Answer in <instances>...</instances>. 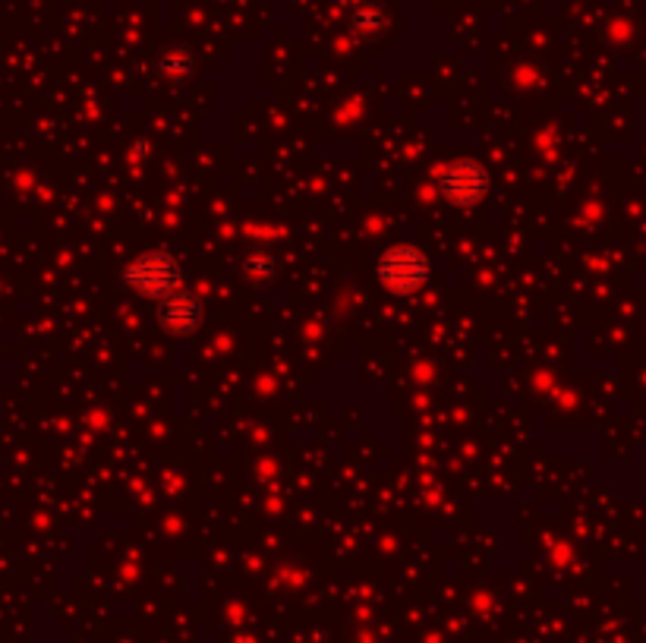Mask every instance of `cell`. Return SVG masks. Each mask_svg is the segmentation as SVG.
<instances>
[{"label":"cell","mask_w":646,"mask_h":643,"mask_svg":"<svg viewBox=\"0 0 646 643\" xmlns=\"http://www.w3.org/2000/svg\"><path fill=\"white\" fill-rule=\"evenodd\" d=\"M375 281L394 297H413L432 278V259L413 243H391L375 259Z\"/></svg>","instance_id":"obj_1"},{"label":"cell","mask_w":646,"mask_h":643,"mask_svg":"<svg viewBox=\"0 0 646 643\" xmlns=\"http://www.w3.org/2000/svg\"><path fill=\"white\" fill-rule=\"evenodd\" d=\"M123 284H127L136 297L161 303L171 294H177V290H183V268L171 253L149 250V253H139L127 268H123Z\"/></svg>","instance_id":"obj_2"},{"label":"cell","mask_w":646,"mask_h":643,"mask_svg":"<svg viewBox=\"0 0 646 643\" xmlns=\"http://www.w3.org/2000/svg\"><path fill=\"white\" fill-rule=\"evenodd\" d=\"M435 190L454 209H473V205H479L489 196L492 177L486 171V164H479L473 158H457V161H448L435 174Z\"/></svg>","instance_id":"obj_3"},{"label":"cell","mask_w":646,"mask_h":643,"mask_svg":"<svg viewBox=\"0 0 646 643\" xmlns=\"http://www.w3.org/2000/svg\"><path fill=\"white\" fill-rule=\"evenodd\" d=\"M155 306H158V325L171 338H190L205 322V306L190 290H177V294H171L168 300H161Z\"/></svg>","instance_id":"obj_4"},{"label":"cell","mask_w":646,"mask_h":643,"mask_svg":"<svg viewBox=\"0 0 646 643\" xmlns=\"http://www.w3.org/2000/svg\"><path fill=\"white\" fill-rule=\"evenodd\" d=\"M161 73L168 79H186L193 73V57L190 51L183 48H174V51H164L161 54Z\"/></svg>","instance_id":"obj_5"},{"label":"cell","mask_w":646,"mask_h":643,"mask_svg":"<svg viewBox=\"0 0 646 643\" xmlns=\"http://www.w3.org/2000/svg\"><path fill=\"white\" fill-rule=\"evenodd\" d=\"M353 26H357L360 32H379L385 26V13L379 7L357 10V13H353Z\"/></svg>","instance_id":"obj_6"},{"label":"cell","mask_w":646,"mask_h":643,"mask_svg":"<svg viewBox=\"0 0 646 643\" xmlns=\"http://www.w3.org/2000/svg\"><path fill=\"white\" fill-rule=\"evenodd\" d=\"M275 268V262L268 259V256H249V262H246V272L253 275V278H265L268 272Z\"/></svg>","instance_id":"obj_7"}]
</instances>
